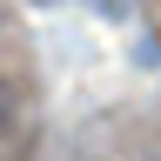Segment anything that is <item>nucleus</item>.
<instances>
[{"label":"nucleus","mask_w":161,"mask_h":161,"mask_svg":"<svg viewBox=\"0 0 161 161\" xmlns=\"http://www.w3.org/2000/svg\"><path fill=\"white\" fill-rule=\"evenodd\" d=\"M34 141V94L14 74H0V161H20Z\"/></svg>","instance_id":"1"},{"label":"nucleus","mask_w":161,"mask_h":161,"mask_svg":"<svg viewBox=\"0 0 161 161\" xmlns=\"http://www.w3.org/2000/svg\"><path fill=\"white\" fill-rule=\"evenodd\" d=\"M154 161H161V154H154Z\"/></svg>","instance_id":"2"}]
</instances>
